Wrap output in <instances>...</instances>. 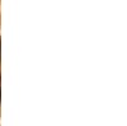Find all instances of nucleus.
Here are the masks:
<instances>
[{
  "label": "nucleus",
  "mask_w": 127,
  "mask_h": 126,
  "mask_svg": "<svg viewBox=\"0 0 127 126\" xmlns=\"http://www.w3.org/2000/svg\"><path fill=\"white\" fill-rule=\"evenodd\" d=\"M0 45H1V42H0ZM0 50H1V47H0ZM0 56H1V55H0Z\"/></svg>",
  "instance_id": "nucleus-1"
}]
</instances>
